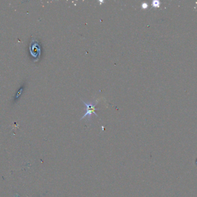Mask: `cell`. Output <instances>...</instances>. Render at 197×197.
I'll list each match as a JSON object with an SVG mask.
<instances>
[{
    "instance_id": "5b68a950",
    "label": "cell",
    "mask_w": 197,
    "mask_h": 197,
    "mask_svg": "<svg viewBox=\"0 0 197 197\" xmlns=\"http://www.w3.org/2000/svg\"><path fill=\"white\" fill-rule=\"evenodd\" d=\"M99 2H100V5L101 4V3H104V1H99Z\"/></svg>"
},
{
    "instance_id": "3957f363",
    "label": "cell",
    "mask_w": 197,
    "mask_h": 197,
    "mask_svg": "<svg viewBox=\"0 0 197 197\" xmlns=\"http://www.w3.org/2000/svg\"><path fill=\"white\" fill-rule=\"evenodd\" d=\"M153 6H159V2L158 1H153L152 3Z\"/></svg>"
},
{
    "instance_id": "7a4b0ae2",
    "label": "cell",
    "mask_w": 197,
    "mask_h": 197,
    "mask_svg": "<svg viewBox=\"0 0 197 197\" xmlns=\"http://www.w3.org/2000/svg\"><path fill=\"white\" fill-rule=\"evenodd\" d=\"M30 50L32 57L34 59V61H38L41 55V49L39 44L34 38H32L31 41L30 46Z\"/></svg>"
},
{
    "instance_id": "277c9868",
    "label": "cell",
    "mask_w": 197,
    "mask_h": 197,
    "mask_svg": "<svg viewBox=\"0 0 197 197\" xmlns=\"http://www.w3.org/2000/svg\"><path fill=\"white\" fill-rule=\"evenodd\" d=\"M148 5L147 3H142V7H143V9H146V8H148Z\"/></svg>"
},
{
    "instance_id": "6da1fadb",
    "label": "cell",
    "mask_w": 197,
    "mask_h": 197,
    "mask_svg": "<svg viewBox=\"0 0 197 197\" xmlns=\"http://www.w3.org/2000/svg\"><path fill=\"white\" fill-rule=\"evenodd\" d=\"M83 103L86 106V113L84 114V115L80 119V120H83V119H84L86 117H88V119L89 120H91V117L92 114H95L96 116L98 117V114L95 113V111L97 110H99V108H96V106L98 105V101H97L95 103H87V102H85V101L82 100Z\"/></svg>"
}]
</instances>
